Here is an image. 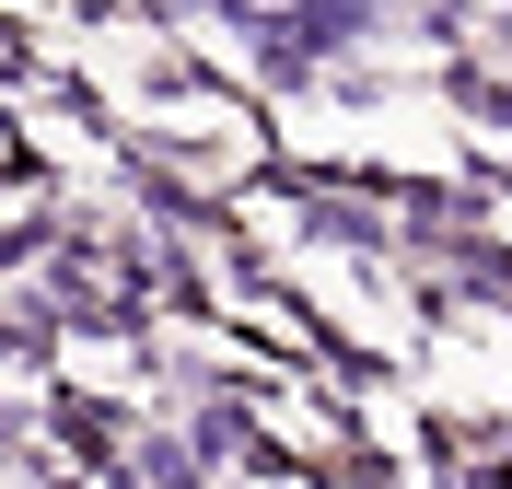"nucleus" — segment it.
I'll list each match as a JSON object with an SVG mask.
<instances>
[{
    "instance_id": "f257e3e1",
    "label": "nucleus",
    "mask_w": 512,
    "mask_h": 489,
    "mask_svg": "<svg viewBox=\"0 0 512 489\" xmlns=\"http://www.w3.org/2000/svg\"><path fill=\"white\" fill-rule=\"evenodd\" d=\"M280 12H291V0H280Z\"/></svg>"
}]
</instances>
